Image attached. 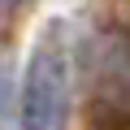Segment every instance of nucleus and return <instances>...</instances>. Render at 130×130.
<instances>
[{"mask_svg":"<svg viewBox=\"0 0 130 130\" xmlns=\"http://www.w3.org/2000/svg\"><path fill=\"white\" fill-rule=\"evenodd\" d=\"M70 104H74V61H70L65 26L56 22L43 30V39L35 43V52L26 61L18 121H22V130H65Z\"/></svg>","mask_w":130,"mask_h":130,"instance_id":"1","label":"nucleus"},{"mask_svg":"<svg viewBox=\"0 0 130 130\" xmlns=\"http://www.w3.org/2000/svg\"><path fill=\"white\" fill-rule=\"evenodd\" d=\"M87 83H91V113L100 121L130 117V35L100 30L91 39Z\"/></svg>","mask_w":130,"mask_h":130,"instance_id":"2","label":"nucleus"},{"mask_svg":"<svg viewBox=\"0 0 130 130\" xmlns=\"http://www.w3.org/2000/svg\"><path fill=\"white\" fill-rule=\"evenodd\" d=\"M5 5H9V9H18V5H26V0H5Z\"/></svg>","mask_w":130,"mask_h":130,"instance_id":"4","label":"nucleus"},{"mask_svg":"<svg viewBox=\"0 0 130 130\" xmlns=\"http://www.w3.org/2000/svg\"><path fill=\"white\" fill-rule=\"evenodd\" d=\"M9 100H13V65H9V52L0 48V117H5Z\"/></svg>","mask_w":130,"mask_h":130,"instance_id":"3","label":"nucleus"}]
</instances>
